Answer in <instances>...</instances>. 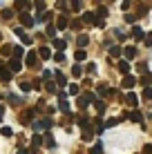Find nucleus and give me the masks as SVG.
I'll return each mask as SVG.
<instances>
[{
    "label": "nucleus",
    "mask_w": 152,
    "mask_h": 154,
    "mask_svg": "<svg viewBox=\"0 0 152 154\" xmlns=\"http://www.w3.org/2000/svg\"><path fill=\"white\" fill-rule=\"evenodd\" d=\"M74 58H76L78 63H81V60H85V51H83V49H76V54H74Z\"/></svg>",
    "instance_id": "nucleus-35"
},
{
    "label": "nucleus",
    "mask_w": 152,
    "mask_h": 154,
    "mask_svg": "<svg viewBox=\"0 0 152 154\" xmlns=\"http://www.w3.org/2000/svg\"><path fill=\"white\" fill-rule=\"evenodd\" d=\"M119 72H121L123 76H130V63L128 60H121V63H119Z\"/></svg>",
    "instance_id": "nucleus-10"
},
{
    "label": "nucleus",
    "mask_w": 152,
    "mask_h": 154,
    "mask_svg": "<svg viewBox=\"0 0 152 154\" xmlns=\"http://www.w3.org/2000/svg\"><path fill=\"white\" fill-rule=\"evenodd\" d=\"M36 9H40V14H43V9H47L45 2H36Z\"/></svg>",
    "instance_id": "nucleus-46"
},
{
    "label": "nucleus",
    "mask_w": 152,
    "mask_h": 154,
    "mask_svg": "<svg viewBox=\"0 0 152 154\" xmlns=\"http://www.w3.org/2000/svg\"><path fill=\"white\" fill-rule=\"evenodd\" d=\"M0 38H2V36H0Z\"/></svg>",
    "instance_id": "nucleus-54"
},
{
    "label": "nucleus",
    "mask_w": 152,
    "mask_h": 154,
    "mask_svg": "<svg viewBox=\"0 0 152 154\" xmlns=\"http://www.w3.org/2000/svg\"><path fill=\"white\" fill-rule=\"evenodd\" d=\"M119 123V119H110L107 121V123H103V125H105V127H114V125H116Z\"/></svg>",
    "instance_id": "nucleus-42"
},
{
    "label": "nucleus",
    "mask_w": 152,
    "mask_h": 154,
    "mask_svg": "<svg viewBox=\"0 0 152 154\" xmlns=\"http://www.w3.org/2000/svg\"><path fill=\"white\" fill-rule=\"evenodd\" d=\"M130 121H134V123H141V121H143V114H141V112H137V109H134V112L130 114Z\"/></svg>",
    "instance_id": "nucleus-24"
},
{
    "label": "nucleus",
    "mask_w": 152,
    "mask_h": 154,
    "mask_svg": "<svg viewBox=\"0 0 152 154\" xmlns=\"http://www.w3.org/2000/svg\"><path fill=\"white\" fill-rule=\"evenodd\" d=\"M7 69L11 72V74H18L20 69H23V63H20L18 58H9V63H7Z\"/></svg>",
    "instance_id": "nucleus-3"
},
{
    "label": "nucleus",
    "mask_w": 152,
    "mask_h": 154,
    "mask_svg": "<svg viewBox=\"0 0 152 154\" xmlns=\"http://www.w3.org/2000/svg\"><path fill=\"white\" fill-rule=\"evenodd\" d=\"M2 114H5V105H0V121H2Z\"/></svg>",
    "instance_id": "nucleus-52"
},
{
    "label": "nucleus",
    "mask_w": 152,
    "mask_h": 154,
    "mask_svg": "<svg viewBox=\"0 0 152 154\" xmlns=\"http://www.w3.org/2000/svg\"><path fill=\"white\" fill-rule=\"evenodd\" d=\"M54 60H56V63H65V54H63V51L54 54Z\"/></svg>",
    "instance_id": "nucleus-36"
},
{
    "label": "nucleus",
    "mask_w": 152,
    "mask_h": 154,
    "mask_svg": "<svg viewBox=\"0 0 152 154\" xmlns=\"http://www.w3.org/2000/svg\"><path fill=\"white\" fill-rule=\"evenodd\" d=\"M7 100H9V105H20V103H23V98H20V96H16V94H9Z\"/></svg>",
    "instance_id": "nucleus-21"
},
{
    "label": "nucleus",
    "mask_w": 152,
    "mask_h": 154,
    "mask_svg": "<svg viewBox=\"0 0 152 154\" xmlns=\"http://www.w3.org/2000/svg\"><path fill=\"white\" fill-rule=\"evenodd\" d=\"M54 78H56V85H60V87H65V85H67V78H65V74H63V72H56Z\"/></svg>",
    "instance_id": "nucleus-11"
},
{
    "label": "nucleus",
    "mask_w": 152,
    "mask_h": 154,
    "mask_svg": "<svg viewBox=\"0 0 152 154\" xmlns=\"http://www.w3.org/2000/svg\"><path fill=\"white\" fill-rule=\"evenodd\" d=\"M14 7H16V9H25V7H27V2H16Z\"/></svg>",
    "instance_id": "nucleus-48"
},
{
    "label": "nucleus",
    "mask_w": 152,
    "mask_h": 154,
    "mask_svg": "<svg viewBox=\"0 0 152 154\" xmlns=\"http://www.w3.org/2000/svg\"><path fill=\"white\" fill-rule=\"evenodd\" d=\"M0 134H2V136H11L14 130H11V127H2V130H0Z\"/></svg>",
    "instance_id": "nucleus-39"
},
{
    "label": "nucleus",
    "mask_w": 152,
    "mask_h": 154,
    "mask_svg": "<svg viewBox=\"0 0 152 154\" xmlns=\"http://www.w3.org/2000/svg\"><path fill=\"white\" fill-rule=\"evenodd\" d=\"M145 45L152 47V34H150V36H145Z\"/></svg>",
    "instance_id": "nucleus-50"
},
{
    "label": "nucleus",
    "mask_w": 152,
    "mask_h": 154,
    "mask_svg": "<svg viewBox=\"0 0 152 154\" xmlns=\"http://www.w3.org/2000/svg\"><path fill=\"white\" fill-rule=\"evenodd\" d=\"M70 7H72V9H74V11H78V9H81V2H72V5H70Z\"/></svg>",
    "instance_id": "nucleus-49"
},
{
    "label": "nucleus",
    "mask_w": 152,
    "mask_h": 154,
    "mask_svg": "<svg viewBox=\"0 0 152 154\" xmlns=\"http://www.w3.org/2000/svg\"><path fill=\"white\" fill-rule=\"evenodd\" d=\"M58 107H60V112H70V100H67L65 92H58Z\"/></svg>",
    "instance_id": "nucleus-4"
},
{
    "label": "nucleus",
    "mask_w": 152,
    "mask_h": 154,
    "mask_svg": "<svg viewBox=\"0 0 152 154\" xmlns=\"http://www.w3.org/2000/svg\"><path fill=\"white\" fill-rule=\"evenodd\" d=\"M25 54V51H23V47H20V45H14V51H11V58H18V60H20V56H23Z\"/></svg>",
    "instance_id": "nucleus-19"
},
{
    "label": "nucleus",
    "mask_w": 152,
    "mask_h": 154,
    "mask_svg": "<svg viewBox=\"0 0 152 154\" xmlns=\"http://www.w3.org/2000/svg\"><path fill=\"white\" fill-rule=\"evenodd\" d=\"M141 85H145V87H148V85L152 83V76H150V74H143V76H141V81H139Z\"/></svg>",
    "instance_id": "nucleus-30"
},
{
    "label": "nucleus",
    "mask_w": 152,
    "mask_h": 154,
    "mask_svg": "<svg viewBox=\"0 0 152 154\" xmlns=\"http://www.w3.org/2000/svg\"><path fill=\"white\" fill-rule=\"evenodd\" d=\"M20 40H23L25 45H31V36H27V34H23V36H20Z\"/></svg>",
    "instance_id": "nucleus-41"
},
{
    "label": "nucleus",
    "mask_w": 152,
    "mask_h": 154,
    "mask_svg": "<svg viewBox=\"0 0 152 154\" xmlns=\"http://www.w3.org/2000/svg\"><path fill=\"white\" fill-rule=\"evenodd\" d=\"M125 103H128V105H130V107H137V103H139V98H137V94H132V92H130V94H128V96H125Z\"/></svg>",
    "instance_id": "nucleus-12"
},
{
    "label": "nucleus",
    "mask_w": 152,
    "mask_h": 154,
    "mask_svg": "<svg viewBox=\"0 0 152 154\" xmlns=\"http://www.w3.org/2000/svg\"><path fill=\"white\" fill-rule=\"evenodd\" d=\"M29 119H34V109H27V112L23 114V119H20V123L27 125V123H29Z\"/></svg>",
    "instance_id": "nucleus-18"
},
{
    "label": "nucleus",
    "mask_w": 152,
    "mask_h": 154,
    "mask_svg": "<svg viewBox=\"0 0 152 154\" xmlns=\"http://www.w3.org/2000/svg\"><path fill=\"white\" fill-rule=\"evenodd\" d=\"M87 72L94 74V72H96V65H94V63H90V65H87Z\"/></svg>",
    "instance_id": "nucleus-47"
},
{
    "label": "nucleus",
    "mask_w": 152,
    "mask_h": 154,
    "mask_svg": "<svg viewBox=\"0 0 152 154\" xmlns=\"http://www.w3.org/2000/svg\"><path fill=\"white\" fill-rule=\"evenodd\" d=\"M18 18H20V25H23V27H31V25H34V18H31L27 11H20Z\"/></svg>",
    "instance_id": "nucleus-6"
},
{
    "label": "nucleus",
    "mask_w": 152,
    "mask_h": 154,
    "mask_svg": "<svg viewBox=\"0 0 152 154\" xmlns=\"http://www.w3.org/2000/svg\"><path fill=\"white\" fill-rule=\"evenodd\" d=\"M90 154H103V143H96V145L92 147V152Z\"/></svg>",
    "instance_id": "nucleus-34"
},
{
    "label": "nucleus",
    "mask_w": 152,
    "mask_h": 154,
    "mask_svg": "<svg viewBox=\"0 0 152 154\" xmlns=\"http://www.w3.org/2000/svg\"><path fill=\"white\" fill-rule=\"evenodd\" d=\"M51 125H54V121H51L49 116H47V119H40V121H34V123H31V127H34V130H49Z\"/></svg>",
    "instance_id": "nucleus-1"
},
{
    "label": "nucleus",
    "mask_w": 152,
    "mask_h": 154,
    "mask_svg": "<svg viewBox=\"0 0 152 154\" xmlns=\"http://www.w3.org/2000/svg\"><path fill=\"white\" fill-rule=\"evenodd\" d=\"M132 36H134V38H137V40L145 38V34H143V29H141V27H132Z\"/></svg>",
    "instance_id": "nucleus-22"
},
{
    "label": "nucleus",
    "mask_w": 152,
    "mask_h": 154,
    "mask_svg": "<svg viewBox=\"0 0 152 154\" xmlns=\"http://www.w3.org/2000/svg\"><path fill=\"white\" fill-rule=\"evenodd\" d=\"M2 18H7V20L11 18V9H5V11H2Z\"/></svg>",
    "instance_id": "nucleus-45"
},
{
    "label": "nucleus",
    "mask_w": 152,
    "mask_h": 154,
    "mask_svg": "<svg viewBox=\"0 0 152 154\" xmlns=\"http://www.w3.org/2000/svg\"><path fill=\"white\" fill-rule=\"evenodd\" d=\"M134 85H137V78H134V76H123L121 87H125V89H132Z\"/></svg>",
    "instance_id": "nucleus-7"
},
{
    "label": "nucleus",
    "mask_w": 152,
    "mask_h": 154,
    "mask_svg": "<svg viewBox=\"0 0 152 154\" xmlns=\"http://www.w3.org/2000/svg\"><path fill=\"white\" fill-rule=\"evenodd\" d=\"M45 34H47V36H49V38H51V40H54V38H56V25H51V23H47V27H45Z\"/></svg>",
    "instance_id": "nucleus-13"
},
{
    "label": "nucleus",
    "mask_w": 152,
    "mask_h": 154,
    "mask_svg": "<svg viewBox=\"0 0 152 154\" xmlns=\"http://www.w3.org/2000/svg\"><path fill=\"white\" fill-rule=\"evenodd\" d=\"M70 25H72V29H76V31H81V29H83V20H78V18H76V20H72Z\"/></svg>",
    "instance_id": "nucleus-29"
},
{
    "label": "nucleus",
    "mask_w": 152,
    "mask_h": 154,
    "mask_svg": "<svg viewBox=\"0 0 152 154\" xmlns=\"http://www.w3.org/2000/svg\"><path fill=\"white\" fill-rule=\"evenodd\" d=\"M90 103H94V94H92V92H85V94H81V96H78V107L85 109Z\"/></svg>",
    "instance_id": "nucleus-2"
},
{
    "label": "nucleus",
    "mask_w": 152,
    "mask_h": 154,
    "mask_svg": "<svg viewBox=\"0 0 152 154\" xmlns=\"http://www.w3.org/2000/svg\"><path fill=\"white\" fill-rule=\"evenodd\" d=\"M51 42H54L56 49H65V47H67V40H63V38H54Z\"/></svg>",
    "instance_id": "nucleus-20"
},
{
    "label": "nucleus",
    "mask_w": 152,
    "mask_h": 154,
    "mask_svg": "<svg viewBox=\"0 0 152 154\" xmlns=\"http://www.w3.org/2000/svg\"><path fill=\"white\" fill-rule=\"evenodd\" d=\"M67 27V16H58V20H56V29H65Z\"/></svg>",
    "instance_id": "nucleus-17"
},
{
    "label": "nucleus",
    "mask_w": 152,
    "mask_h": 154,
    "mask_svg": "<svg viewBox=\"0 0 152 154\" xmlns=\"http://www.w3.org/2000/svg\"><path fill=\"white\" fill-rule=\"evenodd\" d=\"M20 89H23V92H29V89H31L29 81H23V83H20Z\"/></svg>",
    "instance_id": "nucleus-40"
},
{
    "label": "nucleus",
    "mask_w": 152,
    "mask_h": 154,
    "mask_svg": "<svg viewBox=\"0 0 152 154\" xmlns=\"http://www.w3.org/2000/svg\"><path fill=\"white\" fill-rule=\"evenodd\" d=\"M94 107H96V112H98V114L105 112V103H101V100H94Z\"/></svg>",
    "instance_id": "nucleus-31"
},
{
    "label": "nucleus",
    "mask_w": 152,
    "mask_h": 154,
    "mask_svg": "<svg viewBox=\"0 0 152 154\" xmlns=\"http://www.w3.org/2000/svg\"><path fill=\"white\" fill-rule=\"evenodd\" d=\"M123 54H125V58L130 60V58H134V56H137V49H134V47H125V49H123Z\"/></svg>",
    "instance_id": "nucleus-23"
},
{
    "label": "nucleus",
    "mask_w": 152,
    "mask_h": 154,
    "mask_svg": "<svg viewBox=\"0 0 152 154\" xmlns=\"http://www.w3.org/2000/svg\"><path fill=\"white\" fill-rule=\"evenodd\" d=\"M143 98H145V100H152V89H150V87L143 89Z\"/></svg>",
    "instance_id": "nucleus-38"
},
{
    "label": "nucleus",
    "mask_w": 152,
    "mask_h": 154,
    "mask_svg": "<svg viewBox=\"0 0 152 154\" xmlns=\"http://www.w3.org/2000/svg\"><path fill=\"white\" fill-rule=\"evenodd\" d=\"M121 47H110V56H112V58H119V56H121Z\"/></svg>",
    "instance_id": "nucleus-27"
},
{
    "label": "nucleus",
    "mask_w": 152,
    "mask_h": 154,
    "mask_svg": "<svg viewBox=\"0 0 152 154\" xmlns=\"http://www.w3.org/2000/svg\"><path fill=\"white\" fill-rule=\"evenodd\" d=\"M11 76H14V74H11V72H9V69H7V67H5V65H2V67H0V81H2V83H7V81H11Z\"/></svg>",
    "instance_id": "nucleus-8"
},
{
    "label": "nucleus",
    "mask_w": 152,
    "mask_h": 154,
    "mask_svg": "<svg viewBox=\"0 0 152 154\" xmlns=\"http://www.w3.org/2000/svg\"><path fill=\"white\" fill-rule=\"evenodd\" d=\"M143 154H152V145H145L143 147Z\"/></svg>",
    "instance_id": "nucleus-51"
},
{
    "label": "nucleus",
    "mask_w": 152,
    "mask_h": 154,
    "mask_svg": "<svg viewBox=\"0 0 152 154\" xmlns=\"http://www.w3.org/2000/svg\"><path fill=\"white\" fill-rule=\"evenodd\" d=\"M81 139H83V141H92V139H94V130H92L90 125L83 127V136H81Z\"/></svg>",
    "instance_id": "nucleus-9"
},
{
    "label": "nucleus",
    "mask_w": 152,
    "mask_h": 154,
    "mask_svg": "<svg viewBox=\"0 0 152 154\" xmlns=\"http://www.w3.org/2000/svg\"><path fill=\"white\" fill-rule=\"evenodd\" d=\"M43 136H45V139H43V143H45L47 147H56V141L51 139V134H49V132H47V134H43Z\"/></svg>",
    "instance_id": "nucleus-16"
},
{
    "label": "nucleus",
    "mask_w": 152,
    "mask_h": 154,
    "mask_svg": "<svg viewBox=\"0 0 152 154\" xmlns=\"http://www.w3.org/2000/svg\"><path fill=\"white\" fill-rule=\"evenodd\" d=\"M31 143H34V147H38L40 143H43V134H34L31 136Z\"/></svg>",
    "instance_id": "nucleus-28"
},
{
    "label": "nucleus",
    "mask_w": 152,
    "mask_h": 154,
    "mask_svg": "<svg viewBox=\"0 0 152 154\" xmlns=\"http://www.w3.org/2000/svg\"><path fill=\"white\" fill-rule=\"evenodd\" d=\"M81 74H83V67H81V65H74V67H72V76H76V78H78Z\"/></svg>",
    "instance_id": "nucleus-33"
},
{
    "label": "nucleus",
    "mask_w": 152,
    "mask_h": 154,
    "mask_svg": "<svg viewBox=\"0 0 152 154\" xmlns=\"http://www.w3.org/2000/svg\"><path fill=\"white\" fill-rule=\"evenodd\" d=\"M70 94H72V96H76V94H78V85H70Z\"/></svg>",
    "instance_id": "nucleus-43"
},
{
    "label": "nucleus",
    "mask_w": 152,
    "mask_h": 154,
    "mask_svg": "<svg viewBox=\"0 0 152 154\" xmlns=\"http://www.w3.org/2000/svg\"><path fill=\"white\" fill-rule=\"evenodd\" d=\"M45 89H47L49 94H56V92H58V89H56V83H51V81H47V83H45Z\"/></svg>",
    "instance_id": "nucleus-26"
},
{
    "label": "nucleus",
    "mask_w": 152,
    "mask_h": 154,
    "mask_svg": "<svg viewBox=\"0 0 152 154\" xmlns=\"http://www.w3.org/2000/svg\"><path fill=\"white\" fill-rule=\"evenodd\" d=\"M38 56H40V58H43V60H47V58H49V56H51V51H49V49H47V47H40V49H38Z\"/></svg>",
    "instance_id": "nucleus-25"
},
{
    "label": "nucleus",
    "mask_w": 152,
    "mask_h": 154,
    "mask_svg": "<svg viewBox=\"0 0 152 154\" xmlns=\"http://www.w3.org/2000/svg\"><path fill=\"white\" fill-rule=\"evenodd\" d=\"M112 92V89H107L105 85H98V94H101V96H105V94H110Z\"/></svg>",
    "instance_id": "nucleus-37"
},
{
    "label": "nucleus",
    "mask_w": 152,
    "mask_h": 154,
    "mask_svg": "<svg viewBox=\"0 0 152 154\" xmlns=\"http://www.w3.org/2000/svg\"><path fill=\"white\" fill-rule=\"evenodd\" d=\"M81 20H83V23H96V16H94V11H85Z\"/></svg>",
    "instance_id": "nucleus-14"
},
{
    "label": "nucleus",
    "mask_w": 152,
    "mask_h": 154,
    "mask_svg": "<svg viewBox=\"0 0 152 154\" xmlns=\"http://www.w3.org/2000/svg\"><path fill=\"white\" fill-rule=\"evenodd\" d=\"M0 67H2V60H0Z\"/></svg>",
    "instance_id": "nucleus-53"
},
{
    "label": "nucleus",
    "mask_w": 152,
    "mask_h": 154,
    "mask_svg": "<svg viewBox=\"0 0 152 154\" xmlns=\"http://www.w3.org/2000/svg\"><path fill=\"white\" fill-rule=\"evenodd\" d=\"M25 63H27V67H38V54L36 51H27L25 54Z\"/></svg>",
    "instance_id": "nucleus-5"
},
{
    "label": "nucleus",
    "mask_w": 152,
    "mask_h": 154,
    "mask_svg": "<svg viewBox=\"0 0 152 154\" xmlns=\"http://www.w3.org/2000/svg\"><path fill=\"white\" fill-rule=\"evenodd\" d=\"M0 51H2L5 56H11V51H14V45H2V49H0Z\"/></svg>",
    "instance_id": "nucleus-32"
},
{
    "label": "nucleus",
    "mask_w": 152,
    "mask_h": 154,
    "mask_svg": "<svg viewBox=\"0 0 152 154\" xmlns=\"http://www.w3.org/2000/svg\"><path fill=\"white\" fill-rule=\"evenodd\" d=\"M87 42H90V38H87L85 34H78V36H76V45H78V47H85Z\"/></svg>",
    "instance_id": "nucleus-15"
},
{
    "label": "nucleus",
    "mask_w": 152,
    "mask_h": 154,
    "mask_svg": "<svg viewBox=\"0 0 152 154\" xmlns=\"http://www.w3.org/2000/svg\"><path fill=\"white\" fill-rule=\"evenodd\" d=\"M139 72L145 74V72H148V65H145V63H139Z\"/></svg>",
    "instance_id": "nucleus-44"
}]
</instances>
